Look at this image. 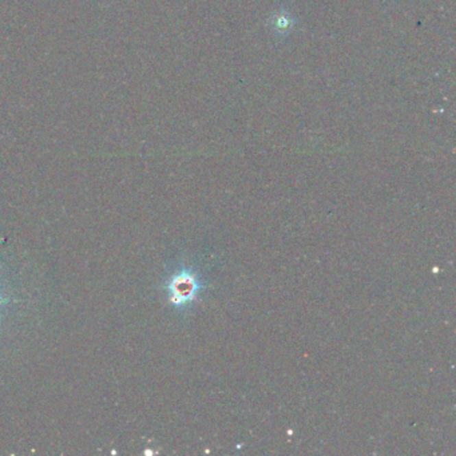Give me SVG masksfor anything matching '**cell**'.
<instances>
[{"instance_id":"1","label":"cell","mask_w":456,"mask_h":456,"mask_svg":"<svg viewBox=\"0 0 456 456\" xmlns=\"http://www.w3.org/2000/svg\"><path fill=\"white\" fill-rule=\"evenodd\" d=\"M206 288L202 276L193 268H182L176 272L167 281V293L170 302L178 309H187L198 300Z\"/></svg>"},{"instance_id":"2","label":"cell","mask_w":456,"mask_h":456,"mask_svg":"<svg viewBox=\"0 0 456 456\" xmlns=\"http://www.w3.org/2000/svg\"><path fill=\"white\" fill-rule=\"evenodd\" d=\"M269 26L276 38L284 39L288 35H291V32L293 31L296 26V18L288 10L281 8L272 14Z\"/></svg>"},{"instance_id":"3","label":"cell","mask_w":456,"mask_h":456,"mask_svg":"<svg viewBox=\"0 0 456 456\" xmlns=\"http://www.w3.org/2000/svg\"><path fill=\"white\" fill-rule=\"evenodd\" d=\"M0 302H1V298H0Z\"/></svg>"}]
</instances>
